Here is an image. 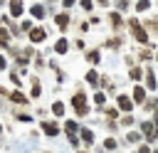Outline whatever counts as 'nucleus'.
<instances>
[{"label":"nucleus","instance_id":"nucleus-1","mask_svg":"<svg viewBox=\"0 0 158 153\" xmlns=\"http://www.w3.org/2000/svg\"><path fill=\"white\" fill-rule=\"evenodd\" d=\"M128 25H131V30H133V35H136V39H138V42H148V35L141 30V25H138L136 20H131Z\"/></svg>","mask_w":158,"mask_h":153},{"label":"nucleus","instance_id":"nucleus-2","mask_svg":"<svg viewBox=\"0 0 158 153\" xmlns=\"http://www.w3.org/2000/svg\"><path fill=\"white\" fill-rule=\"evenodd\" d=\"M118 106H121L123 111H131V106H133V104L128 101V96H118Z\"/></svg>","mask_w":158,"mask_h":153},{"label":"nucleus","instance_id":"nucleus-3","mask_svg":"<svg viewBox=\"0 0 158 153\" xmlns=\"http://www.w3.org/2000/svg\"><path fill=\"white\" fill-rule=\"evenodd\" d=\"M30 37H32V42H42V39H44V30H35Z\"/></svg>","mask_w":158,"mask_h":153},{"label":"nucleus","instance_id":"nucleus-4","mask_svg":"<svg viewBox=\"0 0 158 153\" xmlns=\"http://www.w3.org/2000/svg\"><path fill=\"white\" fill-rule=\"evenodd\" d=\"M133 99H136V101H143V99H146V91H143L141 86H136V89H133Z\"/></svg>","mask_w":158,"mask_h":153},{"label":"nucleus","instance_id":"nucleus-5","mask_svg":"<svg viewBox=\"0 0 158 153\" xmlns=\"http://www.w3.org/2000/svg\"><path fill=\"white\" fill-rule=\"evenodd\" d=\"M10 7H12V15H20V12H22V2H20V0H12Z\"/></svg>","mask_w":158,"mask_h":153},{"label":"nucleus","instance_id":"nucleus-6","mask_svg":"<svg viewBox=\"0 0 158 153\" xmlns=\"http://www.w3.org/2000/svg\"><path fill=\"white\" fill-rule=\"evenodd\" d=\"M54 49H57L59 54H64V52H67V39H59V42L54 44Z\"/></svg>","mask_w":158,"mask_h":153},{"label":"nucleus","instance_id":"nucleus-7","mask_svg":"<svg viewBox=\"0 0 158 153\" xmlns=\"http://www.w3.org/2000/svg\"><path fill=\"white\" fill-rule=\"evenodd\" d=\"M32 15H35V17H42V15H44V7H42V5H32Z\"/></svg>","mask_w":158,"mask_h":153},{"label":"nucleus","instance_id":"nucleus-8","mask_svg":"<svg viewBox=\"0 0 158 153\" xmlns=\"http://www.w3.org/2000/svg\"><path fill=\"white\" fill-rule=\"evenodd\" d=\"M44 133L54 136V133H57V126H54V123H44Z\"/></svg>","mask_w":158,"mask_h":153},{"label":"nucleus","instance_id":"nucleus-9","mask_svg":"<svg viewBox=\"0 0 158 153\" xmlns=\"http://www.w3.org/2000/svg\"><path fill=\"white\" fill-rule=\"evenodd\" d=\"M148 7H151V2H148V0H138V10H141V12H146Z\"/></svg>","mask_w":158,"mask_h":153},{"label":"nucleus","instance_id":"nucleus-10","mask_svg":"<svg viewBox=\"0 0 158 153\" xmlns=\"http://www.w3.org/2000/svg\"><path fill=\"white\" fill-rule=\"evenodd\" d=\"M52 111H54V114H57V116H62V114H64V106H62V104H59V101H57V104H54V106H52Z\"/></svg>","mask_w":158,"mask_h":153},{"label":"nucleus","instance_id":"nucleus-11","mask_svg":"<svg viewBox=\"0 0 158 153\" xmlns=\"http://www.w3.org/2000/svg\"><path fill=\"white\" fill-rule=\"evenodd\" d=\"M57 25L64 27V25H67V15H59V17H57Z\"/></svg>","mask_w":158,"mask_h":153},{"label":"nucleus","instance_id":"nucleus-12","mask_svg":"<svg viewBox=\"0 0 158 153\" xmlns=\"http://www.w3.org/2000/svg\"><path fill=\"white\" fill-rule=\"evenodd\" d=\"M81 5H84L86 10H91V0H81Z\"/></svg>","mask_w":158,"mask_h":153},{"label":"nucleus","instance_id":"nucleus-13","mask_svg":"<svg viewBox=\"0 0 158 153\" xmlns=\"http://www.w3.org/2000/svg\"><path fill=\"white\" fill-rule=\"evenodd\" d=\"M72 2H74V0H64V5H67V7H69V5H72Z\"/></svg>","mask_w":158,"mask_h":153},{"label":"nucleus","instance_id":"nucleus-14","mask_svg":"<svg viewBox=\"0 0 158 153\" xmlns=\"http://www.w3.org/2000/svg\"><path fill=\"white\" fill-rule=\"evenodd\" d=\"M2 67H5V59H2V57H0V69H2Z\"/></svg>","mask_w":158,"mask_h":153},{"label":"nucleus","instance_id":"nucleus-15","mask_svg":"<svg viewBox=\"0 0 158 153\" xmlns=\"http://www.w3.org/2000/svg\"><path fill=\"white\" fill-rule=\"evenodd\" d=\"M141 153H151V151H148V148H141Z\"/></svg>","mask_w":158,"mask_h":153}]
</instances>
